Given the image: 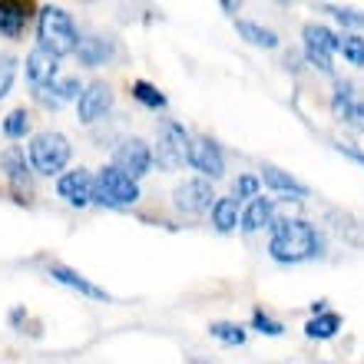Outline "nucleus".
Instances as JSON below:
<instances>
[{
    "instance_id": "f257e3e1",
    "label": "nucleus",
    "mask_w": 364,
    "mask_h": 364,
    "mask_svg": "<svg viewBox=\"0 0 364 364\" xmlns=\"http://www.w3.org/2000/svg\"><path fill=\"white\" fill-rule=\"evenodd\" d=\"M272 242H269V255L282 265H298V262L318 259L325 242L321 232L305 219H272Z\"/></svg>"
},
{
    "instance_id": "f03ea898",
    "label": "nucleus",
    "mask_w": 364,
    "mask_h": 364,
    "mask_svg": "<svg viewBox=\"0 0 364 364\" xmlns=\"http://www.w3.org/2000/svg\"><path fill=\"white\" fill-rule=\"evenodd\" d=\"M37 47L50 50L53 57H67L77 53L80 47V33L77 23L70 20V14L63 7H40L37 10Z\"/></svg>"
},
{
    "instance_id": "7ed1b4c3",
    "label": "nucleus",
    "mask_w": 364,
    "mask_h": 364,
    "mask_svg": "<svg viewBox=\"0 0 364 364\" xmlns=\"http://www.w3.org/2000/svg\"><path fill=\"white\" fill-rule=\"evenodd\" d=\"M93 202L106 205V209H129L139 202V182L116 166H106L93 182Z\"/></svg>"
},
{
    "instance_id": "20e7f679",
    "label": "nucleus",
    "mask_w": 364,
    "mask_h": 364,
    "mask_svg": "<svg viewBox=\"0 0 364 364\" xmlns=\"http://www.w3.org/2000/svg\"><path fill=\"white\" fill-rule=\"evenodd\" d=\"M70 163V143L63 133H37L30 139V166L40 176H57Z\"/></svg>"
},
{
    "instance_id": "39448f33",
    "label": "nucleus",
    "mask_w": 364,
    "mask_h": 364,
    "mask_svg": "<svg viewBox=\"0 0 364 364\" xmlns=\"http://www.w3.org/2000/svg\"><path fill=\"white\" fill-rule=\"evenodd\" d=\"M182 163H189V133L176 119H163L159 139H156V166L166 173H176Z\"/></svg>"
},
{
    "instance_id": "423d86ee",
    "label": "nucleus",
    "mask_w": 364,
    "mask_h": 364,
    "mask_svg": "<svg viewBox=\"0 0 364 364\" xmlns=\"http://www.w3.org/2000/svg\"><path fill=\"white\" fill-rule=\"evenodd\" d=\"M173 205L182 215H202L205 209L215 205V192L205 179H186L173 189Z\"/></svg>"
},
{
    "instance_id": "0eeeda50",
    "label": "nucleus",
    "mask_w": 364,
    "mask_h": 364,
    "mask_svg": "<svg viewBox=\"0 0 364 364\" xmlns=\"http://www.w3.org/2000/svg\"><path fill=\"white\" fill-rule=\"evenodd\" d=\"M113 166L116 169H123L126 176H133V179H139V176H146L149 169H153V149L143 143V139H123V146L113 153Z\"/></svg>"
},
{
    "instance_id": "6e6552de",
    "label": "nucleus",
    "mask_w": 364,
    "mask_h": 364,
    "mask_svg": "<svg viewBox=\"0 0 364 364\" xmlns=\"http://www.w3.org/2000/svg\"><path fill=\"white\" fill-rule=\"evenodd\" d=\"M109 109H113V90H109V83H103V80L90 83V87L80 93V100H77L80 123H87V126L96 123V119H103Z\"/></svg>"
},
{
    "instance_id": "1a4fd4ad",
    "label": "nucleus",
    "mask_w": 364,
    "mask_h": 364,
    "mask_svg": "<svg viewBox=\"0 0 364 364\" xmlns=\"http://www.w3.org/2000/svg\"><path fill=\"white\" fill-rule=\"evenodd\" d=\"M93 176L87 173V169H73V173L60 176L57 182V196L63 202H70V205H77V209H83V205H90L93 202Z\"/></svg>"
},
{
    "instance_id": "9d476101",
    "label": "nucleus",
    "mask_w": 364,
    "mask_h": 364,
    "mask_svg": "<svg viewBox=\"0 0 364 364\" xmlns=\"http://www.w3.org/2000/svg\"><path fill=\"white\" fill-rule=\"evenodd\" d=\"M0 166H4V176L14 186V192H30L33 189V169H30V159H23V149L20 146H10L0 153Z\"/></svg>"
},
{
    "instance_id": "9b49d317",
    "label": "nucleus",
    "mask_w": 364,
    "mask_h": 364,
    "mask_svg": "<svg viewBox=\"0 0 364 364\" xmlns=\"http://www.w3.org/2000/svg\"><path fill=\"white\" fill-rule=\"evenodd\" d=\"M189 166L199 169L202 176L209 179H219L225 173V163H222V149L212 139H189Z\"/></svg>"
},
{
    "instance_id": "f8f14e48",
    "label": "nucleus",
    "mask_w": 364,
    "mask_h": 364,
    "mask_svg": "<svg viewBox=\"0 0 364 364\" xmlns=\"http://www.w3.org/2000/svg\"><path fill=\"white\" fill-rule=\"evenodd\" d=\"M331 113H335L345 126L364 133V103L355 100V87H351V83H338L335 96H331Z\"/></svg>"
},
{
    "instance_id": "ddd939ff",
    "label": "nucleus",
    "mask_w": 364,
    "mask_h": 364,
    "mask_svg": "<svg viewBox=\"0 0 364 364\" xmlns=\"http://www.w3.org/2000/svg\"><path fill=\"white\" fill-rule=\"evenodd\" d=\"M57 67H60V57H53L50 50L43 47H33L27 53V80L33 90H47L53 80H57Z\"/></svg>"
},
{
    "instance_id": "4468645a",
    "label": "nucleus",
    "mask_w": 364,
    "mask_h": 364,
    "mask_svg": "<svg viewBox=\"0 0 364 364\" xmlns=\"http://www.w3.org/2000/svg\"><path fill=\"white\" fill-rule=\"evenodd\" d=\"M33 4H23V0H0V33L10 40H17L23 30H27L30 17H33Z\"/></svg>"
},
{
    "instance_id": "2eb2a0df",
    "label": "nucleus",
    "mask_w": 364,
    "mask_h": 364,
    "mask_svg": "<svg viewBox=\"0 0 364 364\" xmlns=\"http://www.w3.org/2000/svg\"><path fill=\"white\" fill-rule=\"evenodd\" d=\"M47 275L53 278V282H60V285H67V288H77L80 295L93 298V301H109V295H106L103 288H100V285H93V282H90V278H83V275H80V272L67 269V265H60V262H50Z\"/></svg>"
},
{
    "instance_id": "dca6fc26",
    "label": "nucleus",
    "mask_w": 364,
    "mask_h": 364,
    "mask_svg": "<svg viewBox=\"0 0 364 364\" xmlns=\"http://www.w3.org/2000/svg\"><path fill=\"white\" fill-rule=\"evenodd\" d=\"M113 53H116V47L109 37H80L77 60L83 67H103V63L113 60Z\"/></svg>"
},
{
    "instance_id": "f3484780",
    "label": "nucleus",
    "mask_w": 364,
    "mask_h": 364,
    "mask_svg": "<svg viewBox=\"0 0 364 364\" xmlns=\"http://www.w3.org/2000/svg\"><path fill=\"white\" fill-rule=\"evenodd\" d=\"M80 93H83V87H80L77 77L53 80L47 90H33V96H37L43 106H63V103H70V100H80Z\"/></svg>"
},
{
    "instance_id": "a211bd4d",
    "label": "nucleus",
    "mask_w": 364,
    "mask_h": 364,
    "mask_svg": "<svg viewBox=\"0 0 364 364\" xmlns=\"http://www.w3.org/2000/svg\"><path fill=\"white\" fill-rule=\"evenodd\" d=\"M262 182L275 192H285V199L301 202L308 196V186H301L298 179H291V176L282 173V169H275V166H265V169H262Z\"/></svg>"
},
{
    "instance_id": "6ab92c4d",
    "label": "nucleus",
    "mask_w": 364,
    "mask_h": 364,
    "mask_svg": "<svg viewBox=\"0 0 364 364\" xmlns=\"http://www.w3.org/2000/svg\"><path fill=\"white\" fill-rule=\"evenodd\" d=\"M272 212H275V202L269 196H259V199L249 202V209L242 212V229L245 232H259L265 225H272Z\"/></svg>"
},
{
    "instance_id": "aec40b11",
    "label": "nucleus",
    "mask_w": 364,
    "mask_h": 364,
    "mask_svg": "<svg viewBox=\"0 0 364 364\" xmlns=\"http://www.w3.org/2000/svg\"><path fill=\"white\" fill-rule=\"evenodd\" d=\"M239 222H242V209H239V199H235V196L215 199V205H212V225H215V229L232 232Z\"/></svg>"
},
{
    "instance_id": "412c9836",
    "label": "nucleus",
    "mask_w": 364,
    "mask_h": 364,
    "mask_svg": "<svg viewBox=\"0 0 364 364\" xmlns=\"http://www.w3.org/2000/svg\"><path fill=\"white\" fill-rule=\"evenodd\" d=\"M235 30H239V37L252 47H262V50H275L278 47V37L272 33L269 27H262V23H252V20H235Z\"/></svg>"
},
{
    "instance_id": "4be33fe9",
    "label": "nucleus",
    "mask_w": 364,
    "mask_h": 364,
    "mask_svg": "<svg viewBox=\"0 0 364 364\" xmlns=\"http://www.w3.org/2000/svg\"><path fill=\"white\" fill-rule=\"evenodd\" d=\"M305 43L308 47H315V50H321V53H335V50H341V37L338 33H331L328 27H315V23H308L305 27Z\"/></svg>"
},
{
    "instance_id": "5701e85b",
    "label": "nucleus",
    "mask_w": 364,
    "mask_h": 364,
    "mask_svg": "<svg viewBox=\"0 0 364 364\" xmlns=\"http://www.w3.org/2000/svg\"><path fill=\"white\" fill-rule=\"evenodd\" d=\"M338 331H341V318L338 315H318V318H311L305 325V335L308 338H318V341H328V338H335Z\"/></svg>"
},
{
    "instance_id": "b1692460",
    "label": "nucleus",
    "mask_w": 364,
    "mask_h": 364,
    "mask_svg": "<svg viewBox=\"0 0 364 364\" xmlns=\"http://www.w3.org/2000/svg\"><path fill=\"white\" fill-rule=\"evenodd\" d=\"M209 335L222 345H245V328L242 325H232V321H215L209 325Z\"/></svg>"
},
{
    "instance_id": "393cba45",
    "label": "nucleus",
    "mask_w": 364,
    "mask_h": 364,
    "mask_svg": "<svg viewBox=\"0 0 364 364\" xmlns=\"http://www.w3.org/2000/svg\"><path fill=\"white\" fill-rule=\"evenodd\" d=\"M30 133V113L27 109H14L4 116V136L7 139H23Z\"/></svg>"
},
{
    "instance_id": "a878e982",
    "label": "nucleus",
    "mask_w": 364,
    "mask_h": 364,
    "mask_svg": "<svg viewBox=\"0 0 364 364\" xmlns=\"http://www.w3.org/2000/svg\"><path fill=\"white\" fill-rule=\"evenodd\" d=\"M133 96L143 106H149V109H166V96L159 93L153 83H146V80H136L133 83Z\"/></svg>"
},
{
    "instance_id": "bb28decb",
    "label": "nucleus",
    "mask_w": 364,
    "mask_h": 364,
    "mask_svg": "<svg viewBox=\"0 0 364 364\" xmlns=\"http://www.w3.org/2000/svg\"><path fill=\"white\" fill-rule=\"evenodd\" d=\"M14 80H17V57H14V53H4V57H0V100L14 90Z\"/></svg>"
},
{
    "instance_id": "cd10ccee",
    "label": "nucleus",
    "mask_w": 364,
    "mask_h": 364,
    "mask_svg": "<svg viewBox=\"0 0 364 364\" xmlns=\"http://www.w3.org/2000/svg\"><path fill=\"white\" fill-rule=\"evenodd\" d=\"M325 14H331L335 20H341V27H358L364 30V14L361 10H351V7H331V4H325Z\"/></svg>"
},
{
    "instance_id": "c85d7f7f",
    "label": "nucleus",
    "mask_w": 364,
    "mask_h": 364,
    "mask_svg": "<svg viewBox=\"0 0 364 364\" xmlns=\"http://www.w3.org/2000/svg\"><path fill=\"white\" fill-rule=\"evenodd\" d=\"M232 196H235V199H259L262 196V182L255 179V176H239V179H235V186H232Z\"/></svg>"
},
{
    "instance_id": "c756f323",
    "label": "nucleus",
    "mask_w": 364,
    "mask_h": 364,
    "mask_svg": "<svg viewBox=\"0 0 364 364\" xmlns=\"http://www.w3.org/2000/svg\"><path fill=\"white\" fill-rule=\"evenodd\" d=\"M341 53L351 67H364V37H345L341 40Z\"/></svg>"
},
{
    "instance_id": "7c9ffc66",
    "label": "nucleus",
    "mask_w": 364,
    "mask_h": 364,
    "mask_svg": "<svg viewBox=\"0 0 364 364\" xmlns=\"http://www.w3.org/2000/svg\"><path fill=\"white\" fill-rule=\"evenodd\" d=\"M252 328H255V331H259V335H269V338H278L282 335V325H278L275 318H269L265 315V311H255V315H252Z\"/></svg>"
},
{
    "instance_id": "2f4dec72",
    "label": "nucleus",
    "mask_w": 364,
    "mask_h": 364,
    "mask_svg": "<svg viewBox=\"0 0 364 364\" xmlns=\"http://www.w3.org/2000/svg\"><path fill=\"white\" fill-rule=\"evenodd\" d=\"M305 57H308V63H311L315 70H321V73H331V70H335L328 53H321V50H315V47H308V43H305Z\"/></svg>"
},
{
    "instance_id": "473e14b6",
    "label": "nucleus",
    "mask_w": 364,
    "mask_h": 364,
    "mask_svg": "<svg viewBox=\"0 0 364 364\" xmlns=\"http://www.w3.org/2000/svg\"><path fill=\"white\" fill-rule=\"evenodd\" d=\"M338 153H341V156H348V159H355V163H361V166H364V153H361V149H355V146L338 143Z\"/></svg>"
},
{
    "instance_id": "72a5a7b5",
    "label": "nucleus",
    "mask_w": 364,
    "mask_h": 364,
    "mask_svg": "<svg viewBox=\"0 0 364 364\" xmlns=\"http://www.w3.org/2000/svg\"><path fill=\"white\" fill-rule=\"evenodd\" d=\"M196 364H205V361H196Z\"/></svg>"
}]
</instances>
